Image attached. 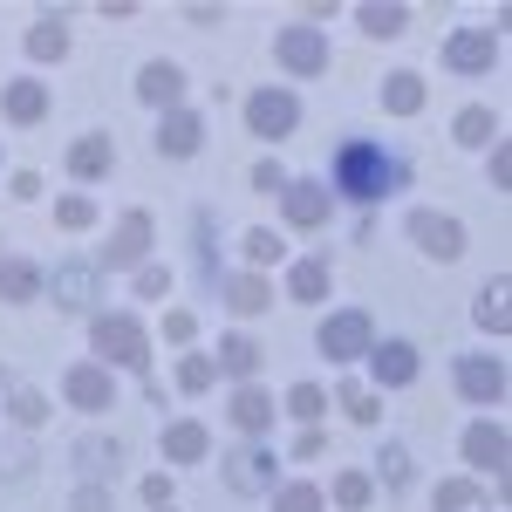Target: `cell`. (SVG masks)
I'll return each instance as SVG.
<instances>
[{"label":"cell","instance_id":"1","mask_svg":"<svg viewBox=\"0 0 512 512\" xmlns=\"http://www.w3.org/2000/svg\"><path fill=\"white\" fill-rule=\"evenodd\" d=\"M410 151L403 144H383V137H335V151H328V171H321V185L335 205H355V212H376V205H390V198L410 192Z\"/></svg>","mask_w":512,"mask_h":512},{"label":"cell","instance_id":"37","mask_svg":"<svg viewBox=\"0 0 512 512\" xmlns=\"http://www.w3.org/2000/svg\"><path fill=\"white\" fill-rule=\"evenodd\" d=\"M376 492H403L410 478H417V458H410V444L403 437H383V451H376Z\"/></svg>","mask_w":512,"mask_h":512},{"label":"cell","instance_id":"27","mask_svg":"<svg viewBox=\"0 0 512 512\" xmlns=\"http://www.w3.org/2000/svg\"><path fill=\"white\" fill-rule=\"evenodd\" d=\"M62 164H69V178H76V185H103V178L117 171V137H110V130H82Z\"/></svg>","mask_w":512,"mask_h":512},{"label":"cell","instance_id":"7","mask_svg":"<svg viewBox=\"0 0 512 512\" xmlns=\"http://www.w3.org/2000/svg\"><path fill=\"white\" fill-rule=\"evenodd\" d=\"M403 239H410L424 260H437V267H458L465 246H472L465 219H458V212H437V205H410V212H403Z\"/></svg>","mask_w":512,"mask_h":512},{"label":"cell","instance_id":"42","mask_svg":"<svg viewBox=\"0 0 512 512\" xmlns=\"http://www.w3.org/2000/svg\"><path fill=\"white\" fill-rule=\"evenodd\" d=\"M35 437L21 431V437H7V444H0V485H21V478H35Z\"/></svg>","mask_w":512,"mask_h":512},{"label":"cell","instance_id":"41","mask_svg":"<svg viewBox=\"0 0 512 512\" xmlns=\"http://www.w3.org/2000/svg\"><path fill=\"white\" fill-rule=\"evenodd\" d=\"M280 417H294V424H321V417H328V390H321V383H287Z\"/></svg>","mask_w":512,"mask_h":512},{"label":"cell","instance_id":"52","mask_svg":"<svg viewBox=\"0 0 512 512\" xmlns=\"http://www.w3.org/2000/svg\"><path fill=\"white\" fill-rule=\"evenodd\" d=\"M96 14H103V21H137V0H103Z\"/></svg>","mask_w":512,"mask_h":512},{"label":"cell","instance_id":"16","mask_svg":"<svg viewBox=\"0 0 512 512\" xmlns=\"http://www.w3.org/2000/svg\"><path fill=\"white\" fill-rule=\"evenodd\" d=\"M280 219L294 226V233H328V219H335V198H328V185L321 178H287L280 185Z\"/></svg>","mask_w":512,"mask_h":512},{"label":"cell","instance_id":"48","mask_svg":"<svg viewBox=\"0 0 512 512\" xmlns=\"http://www.w3.org/2000/svg\"><path fill=\"white\" fill-rule=\"evenodd\" d=\"M164 342H171V349H192L198 342V315L192 308H164Z\"/></svg>","mask_w":512,"mask_h":512},{"label":"cell","instance_id":"23","mask_svg":"<svg viewBox=\"0 0 512 512\" xmlns=\"http://www.w3.org/2000/svg\"><path fill=\"white\" fill-rule=\"evenodd\" d=\"M219 308L239 321H253V315H267L274 308V274H253V267H233V274H219Z\"/></svg>","mask_w":512,"mask_h":512},{"label":"cell","instance_id":"34","mask_svg":"<svg viewBox=\"0 0 512 512\" xmlns=\"http://www.w3.org/2000/svg\"><path fill=\"white\" fill-rule=\"evenodd\" d=\"M492 506H499V499H492L472 472L465 478H437L431 485V512H492Z\"/></svg>","mask_w":512,"mask_h":512},{"label":"cell","instance_id":"43","mask_svg":"<svg viewBox=\"0 0 512 512\" xmlns=\"http://www.w3.org/2000/svg\"><path fill=\"white\" fill-rule=\"evenodd\" d=\"M130 294H137V301H164V294H171V267H164V260H144V267L130 274Z\"/></svg>","mask_w":512,"mask_h":512},{"label":"cell","instance_id":"30","mask_svg":"<svg viewBox=\"0 0 512 512\" xmlns=\"http://www.w3.org/2000/svg\"><path fill=\"white\" fill-rule=\"evenodd\" d=\"M506 137V117L492 110V103H465L458 117H451V144H465V151H492Z\"/></svg>","mask_w":512,"mask_h":512},{"label":"cell","instance_id":"12","mask_svg":"<svg viewBox=\"0 0 512 512\" xmlns=\"http://www.w3.org/2000/svg\"><path fill=\"white\" fill-rule=\"evenodd\" d=\"M328 62H335L328 28H308V21L274 28V69H280V76H328Z\"/></svg>","mask_w":512,"mask_h":512},{"label":"cell","instance_id":"21","mask_svg":"<svg viewBox=\"0 0 512 512\" xmlns=\"http://www.w3.org/2000/svg\"><path fill=\"white\" fill-rule=\"evenodd\" d=\"M151 151H158L164 164H185L205 151V117H198L192 103H178V110H164L158 130H151Z\"/></svg>","mask_w":512,"mask_h":512},{"label":"cell","instance_id":"46","mask_svg":"<svg viewBox=\"0 0 512 512\" xmlns=\"http://www.w3.org/2000/svg\"><path fill=\"white\" fill-rule=\"evenodd\" d=\"M287 178H294V171H287L280 158H260L253 171H246V185H253L260 198H280V185H287Z\"/></svg>","mask_w":512,"mask_h":512},{"label":"cell","instance_id":"8","mask_svg":"<svg viewBox=\"0 0 512 512\" xmlns=\"http://www.w3.org/2000/svg\"><path fill=\"white\" fill-rule=\"evenodd\" d=\"M369 349H376V321H369V308H328V315H321L315 355H328V369H355Z\"/></svg>","mask_w":512,"mask_h":512},{"label":"cell","instance_id":"44","mask_svg":"<svg viewBox=\"0 0 512 512\" xmlns=\"http://www.w3.org/2000/svg\"><path fill=\"white\" fill-rule=\"evenodd\" d=\"M137 499H144L151 512H158V506H178V478L164 472V465H158V472H144V478H137Z\"/></svg>","mask_w":512,"mask_h":512},{"label":"cell","instance_id":"4","mask_svg":"<svg viewBox=\"0 0 512 512\" xmlns=\"http://www.w3.org/2000/svg\"><path fill=\"white\" fill-rule=\"evenodd\" d=\"M451 390H458V403H472L478 417H499V403L512 396L506 355L499 349H465L458 362H451Z\"/></svg>","mask_w":512,"mask_h":512},{"label":"cell","instance_id":"24","mask_svg":"<svg viewBox=\"0 0 512 512\" xmlns=\"http://www.w3.org/2000/svg\"><path fill=\"white\" fill-rule=\"evenodd\" d=\"M205 355H212L219 383H260V362H267L260 335H246V328H226V335H219V349H205Z\"/></svg>","mask_w":512,"mask_h":512},{"label":"cell","instance_id":"33","mask_svg":"<svg viewBox=\"0 0 512 512\" xmlns=\"http://www.w3.org/2000/svg\"><path fill=\"white\" fill-rule=\"evenodd\" d=\"M328 403H342V417L362 424V431H376V424H383V390H369L362 376H342V383L328 390Z\"/></svg>","mask_w":512,"mask_h":512},{"label":"cell","instance_id":"45","mask_svg":"<svg viewBox=\"0 0 512 512\" xmlns=\"http://www.w3.org/2000/svg\"><path fill=\"white\" fill-rule=\"evenodd\" d=\"M287 458H294V465L328 458V431H321V424H301V431H294V444H287Z\"/></svg>","mask_w":512,"mask_h":512},{"label":"cell","instance_id":"3","mask_svg":"<svg viewBox=\"0 0 512 512\" xmlns=\"http://www.w3.org/2000/svg\"><path fill=\"white\" fill-rule=\"evenodd\" d=\"M89 260L103 267V280H110V274H137L144 260H158V219H151L144 205L117 212V219H110V239H96Z\"/></svg>","mask_w":512,"mask_h":512},{"label":"cell","instance_id":"15","mask_svg":"<svg viewBox=\"0 0 512 512\" xmlns=\"http://www.w3.org/2000/svg\"><path fill=\"white\" fill-rule=\"evenodd\" d=\"M69 472H76V485H117L123 478V437L117 431H82L69 444Z\"/></svg>","mask_w":512,"mask_h":512},{"label":"cell","instance_id":"22","mask_svg":"<svg viewBox=\"0 0 512 512\" xmlns=\"http://www.w3.org/2000/svg\"><path fill=\"white\" fill-rule=\"evenodd\" d=\"M130 89H137V103H144L151 117H164V110H178V103H185L192 76H185V69H178L171 55H151V62L137 69V82H130Z\"/></svg>","mask_w":512,"mask_h":512},{"label":"cell","instance_id":"17","mask_svg":"<svg viewBox=\"0 0 512 512\" xmlns=\"http://www.w3.org/2000/svg\"><path fill=\"white\" fill-rule=\"evenodd\" d=\"M280 294H287L294 308H328V294H335V260H328V253H294V260L280 267Z\"/></svg>","mask_w":512,"mask_h":512},{"label":"cell","instance_id":"6","mask_svg":"<svg viewBox=\"0 0 512 512\" xmlns=\"http://www.w3.org/2000/svg\"><path fill=\"white\" fill-rule=\"evenodd\" d=\"M239 117H246V137L287 144V137L301 130V89H294V82H260V89H246Z\"/></svg>","mask_w":512,"mask_h":512},{"label":"cell","instance_id":"31","mask_svg":"<svg viewBox=\"0 0 512 512\" xmlns=\"http://www.w3.org/2000/svg\"><path fill=\"white\" fill-rule=\"evenodd\" d=\"M355 35L362 41L410 35V0H362V7H355Z\"/></svg>","mask_w":512,"mask_h":512},{"label":"cell","instance_id":"38","mask_svg":"<svg viewBox=\"0 0 512 512\" xmlns=\"http://www.w3.org/2000/svg\"><path fill=\"white\" fill-rule=\"evenodd\" d=\"M171 390H178V396H212V390H219L212 355H205V349H185V355H178V369H171Z\"/></svg>","mask_w":512,"mask_h":512},{"label":"cell","instance_id":"20","mask_svg":"<svg viewBox=\"0 0 512 512\" xmlns=\"http://www.w3.org/2000/svg\"><path fill=\"white\" fill-rule=\"evenodd\" d=\"M158 458H164V472H192V465H205V458H212V424H198V417H171V424H158Z\"/></svg>","mask_w":512,"mask_h":512},{"label":"cell","instance_id":"13","mask_svg":"<svg viewBox=\"0 0 512 512\" xmlns=\"http://www.w3.org/2000/svg\"><path fill=\"white\" fill-rule=\"evenodd\" d=\"M62 403H69V410H82V417H103V410H117V403H123V376L82 355V362H69V369H62Z\"/></svg>","mask_w":512,"mask_h":512},{"label":"cell","instance_id":"2","mask_svg":"<svg viewBox=\"0 0 512 512\" xmlns=\"http://www.w3.org/2000/svg\"><path fill=\"white\" fill-rule=\"evenodd\" d=\"M89 362L117 376H151V328L137 308H96L89 315Z\"/></svg>","mask_w":512,"mask_h":512},{"label":"cell","instance_id":"29","mask_svg":"<svg viewBox=\"0 0 512 512\" xmlns=\"http://www.w3.org/2000/svg\"><path fill=\"white\" fill-rule=\"evenodd\" d=\"M472 328H478V335H492V342H506V335H512V280L506 274H492L472 294Z\"/></svg>","mask_w":512,"mask_h":512},{"label":"cell","instance_id":"14","mask_svg":"<svg viewBox=\"0 0 512 512\" xmlns=\"http://www.w3.org/2000/svg\"><path fill=\"white\" fill-rule=\"evenodd\" d=\"M458 451H465V465H472V478H506L512 472V431L506 417H472L465 424V437H458Z\"/></svg>","mask_w":512,"mask_h":512},{"label":"cell","instance_id":"26","mask_svg":"<svg viewBox=\"0 0 512 512\" xmlns=\"http://www.w3.org/2000/svg\"><path fill=\"white\" fill-rule=\"evenodd\" d=\"M48 294V267L28 253H0V308H35Z\"/></svg>","mask_w":512,"mask_h":512},{"label":"cell","instance_id":"40","mask_svg":"<svg viewBox=\"0 0 512 512\" xmlns=\"http://www.w3.org/2000/svg\"><path fill=\"white\" fill-rule=\"evenodd\" d=\"M55 226H62V233H96V226H103V205L89 192H62L55 198Z\"/></svg>","mask_w":512,"mask_h":512},{"label":"cell","instance_id":"50","mask_svg":"<svg viewBox=\"0 0 512 512\" xmlns=\"http://www.w3.org/2000/svg\"><path fill=\"white\" fill-rule=\"evenodd\" d=\"M7 198H14V205H35V198H41V171H28V164L7 171Z\"/></svg>","mask_w":512,"mask_h":512},{"label":"cell","instance_id":"39","mask_svg":"<svg viewBox=\"0 0 512 512\" xmlns=\"http://www.w3.org/2000/svg\"><path fill=\"white\" fill-rule=\"evenodd\" d=\"M267 512H328V492H321L315 478H280L274 492H267Z\"/></svg>","mask_w":512,"mask_h":512},{"label":"cell","instance_id":"10","mask_svg":"<svg viewBox=\"0 0 512 512\" xmlns=\"http://www.w3.org/2000/svg\"><path fill=\"white\" fill-rule=\"evenodd\" d=\"M499 55H506V35H499V28H478V21L451 28L444 48H437L444 76H492V69H499Z\"/></svg>","mask_w":512,"mask_h":512},{"label":"cell","instance_id":"9","mask_svg":"<svg viewBox=\"0 0 512 512\" xmlns=\"http://www.w3.org/2000/svg\"><path fill=\"white\" fill-rule=\"evenodd\" d=\"M103 287H110V280H103L96 260H55L41 301H55V315H82V321H89L96 308H103Z\"/></svg>","mask_w":512,"mask_h":512},{"label":"cell","instance_id":"11","mask_svg":"<svg viewBox=\"0 0 512 512\" xmlns=\"http://www.w3.org/2000/svg\"><path fill=\"white\" fill-rule=\"evenodd\" d=\"M417 376H424V349H417L410 335H376V349L362 355V383H369V390H383V396L410 390Z\"/></svg>","mask_w":512,"mask_h":512},{"label":"cell","instance_id":"19","mask_svg":"<svg viewBox=\"0 0 512 512\" xmlns=\"http://www.w3.org/2000/svg\"><path fill=\"white\" fill-rule=\"evenodd\" d=\"M48 110H55V89L41 76H7L0 82V123H7V130H41Z\"/></svg>","mask_w":512,"mask_h":512},{"label":"cell","instance_id":"51","mask_svg":"<svg viewBox=\"0 0 512 512\" xmlns=\"http://www.w3.org/2000/svg\"><path fill=\"white\" fill-rule=\"evenodd\" d=\"M185 21H192V28H219V21H226V7H212V0H192V7H185Z\"/></svg>","mask_w":512,"mask_h":512},{"label":"cell","instance_id":"18","mask_svg":"<svg viewBox=\"0 0 512 512\" xmlns=\"http://www.w3.org/2000/svg\"><path fill=\"white\" fill-rule=\"evenodd\" d=\"M69 48H76L69 7H35V21H28V35H21V55H28L35 69H55V62H69Z\"/></svg>","mask_w":512,"mask_h":512},{"label":"cell","instance_id":"28","mask_svg":"<svg viewBox=\"0 0 512 512\" xmlns=\"http://www.w3.org/2000/svg\"><path fill=\"white\" fill-rule=\"evenodd\" d=\"M376 103H383V117H424L431 82H424V69H390L376 82Z\"/></svg>","mask_w":512,"mask_h":512},{"label":"cell","instance_id":"25","mask_svg":"<svg viewBox=\"0 0 512 512\" xmlns=\"http://www.w3.org/2000/svg\"><path fill=\"white\" fill-rule=\"evenodd\" d=\"M280 417L274 390H260V383H233V396H226V424H233L239 437H267Z\"/></svg>","mask_w":512,"mask_h":512},{"label":"cell","instance_id":"47","mask_svg":"<svg viewBox=\"0 0 512 512\" xmlns=\"http://www.w3.org/2000/svg\"><path fill=\"white\" fill-rule=\"evenodd\" d=\"M485 185H492V192H499V198L512 192V144H506V137H499V144L485 151Z\"/></svg>","mask_w":512,"mask_h":512},{"label":"cell","instance_id":"53","mask_svg":"<svg viewBox=\"0 0 512 512\" xmlns=\"http://www.w3.org/2000/svg\"><path fill=\"white\" fill-rule=\"evenodd\" d=\"M158 512H178V506H158Z\"/></svg>","mask_w":512,"mask_h":512},{"label":"cell","instance_id":"36","mask_svg":"<svg viewBox=\"0 0 512 512\" xmlns=\"http://www.w3.org/2000/svg\"><path fill=\"white\" fill-rule=\"evenodd\" d=\"M328 506L335 512H369L376 506V478L362 472V465H342V472L328 478Z\"/></svg>","mask_w":512,"mask_h":512},{"label":"cell","instance_id":"5","mask_svg":"<svg viewBox=\"0 0 512 512\" xmlns=\"http://www.w3.org/2000/svg\"><path fill=\"white\" fill-rule=\"evenodd\" d=\"M219 485L233 499H267L280 485V451L267 437H239L233 451H219Z\"/></svg>","mask_w":512,"mask_h":512},{"label":"cell","instance_id":"35","mask_svg":"<svg viewBox=\"0 0 512 512\" xmlns=\"http://www.w3.org/2000/svg\"><path fill=\"white\" fill-rule=\"evenodd\" d=\"M239 260H246L253 274H274V267H287L294 253H287V239H280L274 226H246V233H239Z\"/></svg>","mask_w":512,"mask_h":512},{"label":"cell","instance_id":"32","mask_svg":"<svg viewBox=\"0 0 512 512\" xmlns=\"http://www.w3.org/2000/svg\"><path fill=\"white\" fill-rule=\"evenodd\" d=\"M0 417H7L14 431H28V437H35L41 424L55 417V396L35 390V383H14V390H7V403H0Z\"/></svg>","mask_w":512,"mask_h":512},{"label":"cell","instance_id":"49","mask_svg":"<svg viewBox=\"0 0 512 512\" xmlns=\"http://www.w3.org/2000/svg\"><path fill=\"white\" fill-rule=\"evenodd\" d=\"M69 512H117V485H76Z\"/></svg>","mask_w":512,"mask_h":512}]
</instances>
